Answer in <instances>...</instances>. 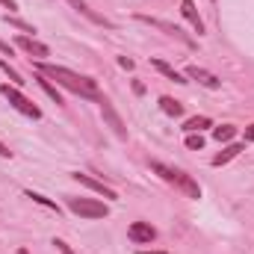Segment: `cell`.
<instances>
[{"label":"cell","mask_w":254,"mask_h":254,"mask_svg":"<svg viewBox=\"0 0 254 254\" xmlns=\"http://www.w3.org/2000/svg\"><path fill=\"white\" fill-rule=\"evenodd\" d=\"M0 51H3V54H9V57H12V48H9V45H6V42H0Z\"/></svg>","instance_id":"83f0119b"},{"label":"cell","mask_w":254,"mask_h":254,"mask_svg":"<svg viewBox=\"0 0 254 254\" xmlns=\"http://www.w3.org/2000/svg\"><path fill=\"white\" fill-rule=\"evenodd\" d=\"M71 178H74L77 184H83V187H89L92 192H98V195H104V198H110V201H116V198H119V195H116V190H110V187H104L101 181H95V178H89V175H80V172H77V175H71Z\"/></svg>","instance_id":"9c48e42d"},{"label":"cell","mask_w":254,"mask_h":254,"mask_svg":"<svg viewBox=\"0 0 254 254\" xmlns=\"http://www.w3.org/2000/svg\"><path fill=\"white\" fill-rule=\"evenodd\" d=\"M0 157H12V151H9V148H6L3 142H0Z\"/></svg>","instance_id":"4316f807"},{"label":"cell","mask_w":254,"mask_h":254,"mask_svg":"<svg viewBox=\"0 0 254 254\" xmlns=\"http://www.w3.org/2000/svg\"><path fill=\"white\" fill-rule=\"evenodd\" d=\"M234 136H237V127L234 125H222V127L213 130V139H216V142H231Z\"/></svg>","instance_id":"ac0fdd59"},{"label":"cell","mask_w":254,"mask_h":254,"mask_svg":"<svg viewBox=\"0 0 254 254\" xmlns=\"http://www.w3.org/2000/svg\"><path fill=\"white\" fill-rule=\"evenodd\" d=\"M210 125H213V122H210L207 116H195V119H190V122L184 125V130H187V133H201L204 127H210Z\"/></svg>","instance_id":"e0dca14e"},{"label":"cell","mask_w":254,"mask_h":254,"mask_svg":"<svg viewBox=\"0 0 254 254\" xmlns=\"http://www.w3.org/2000/svg\"><path fill=\"white\" fill-rule=\"evenodd\" d=\"M187 148L201 151V148H204V136H201V133H190V136H187Z\"/></svg>","instance_id":"44dd1931"},{"label":"cell","mask_w":254,"mask_h":254,"mask_svg":"<svg viewBox=\"0 0 254 254\" xmlns=\"http://www.w3.org/2000/svg\"><path fill=\"white\" fill-rule=\"evenodd\" d=\"M0 92H3V98H6V101H9V104L18 110V113H24L27 119H42V110H39V107L30 101V98H24V95H21L15 86H9V83H6Z\"/></svg>","instance_id":"277c9868"},{"label":"cell","mask_w":254,"mask_h":254,"mask_svg":"<svg viewBox=\"0 0 254 254\" xmlns=\"http://www.w3.org/2000/svg\"><path fill=\"white\" fill-rule=\"evenodd\" d=\"M27 198H33L36 204H42V207H48V210H57V213H60L57 201H51V198H45V195H39V192H27Z\"/></svg>","instance_id":"d6986e66"},{"label":"cell","mask_w":254,"mask_h":254,"mask_svg":"<svg viewBox=\"0 0 254 254\" xmlns=\"http://www.w3.org/2000/svg\"><path fill=\"white\" fill-rule=\"evenodd\" d=\"M101 113H104V119L110 122V127L116 130V136H127V130H125V122H122V119L116 116V110L110 107V101H104V104H101Z\"/></svg>","instance_id":"7c38bea8"},{"label":"cell","mask_w":254,"mask_h":254,"mask_svg":"<svg viewBox=\"0 0 254 254\" xmlns=\"http://www.w3.org/2000/svg\"><path fill=\"white\" fill-rule=\"evenodd\" d=\"M181 12H184V18L192 24V30L201 36V33H204V21H201V15H198L195 3H192V0H181Z\"/></svg>","instance_id":"8fae6325"},{"label":"cell","mask_w":254,"mask_h":254,"mask_svg":"<svg viewBox=\"0 0 254 254\" xmlns=\"http://www.w3.org/2000/svg\"><path fill=\"white\" fill-rule=\"evenodd\" d=\"M54 246H57V249H60V254H74L71 252V249H68V246H65L63 240H57V243H54Z\"/></svg>","instance_id":"603a6c76"},{"label":"cell","mask_w":254,"mask_h":254,"mask_svg":"<svg viewBox=\"0 0 254 254\" xmlns=\"http://www.w3.org/2000/svg\"><path fill=\"white\" fill-rule=\"evenodd\" d=\"M151 172H154V175H160L166 184L178 187V190L184 192L187 198H201V187L192 181V175H187V172L172 169V166H166V163H151Z\"/></svg>","instance_id":"7a4b0ae2"},{"label":"cell","mask_w":254,"mask_h":254,"mask_svg":"<svg viewBox=\"0 0 254 254\" xmlns=\"http://www.w3.org/2000/svg\"><path fill=\"white\" fill-rule=\"evenodd\" d=\"M136 21H142V24H151V27H157V30H163L166 36H175L178 42H184L187 48H195V42H192L190 36L178 27V24H169V21H163V18H151V15H136Z\"/></svg>","instance_id":"5b68a950"},{"label":"cell","mask_w":254,"mask_h":254,"mask_svg":"<svg viewBox=\"0 0 254 254\" xmlns=\"http://www.w3.org/2000/svg\"><path fill=\"white\" fill-rule=\"evenodd\" d=\"M68 210L83 219H107L110 216V207L95 198H68Z\"/></svg>","instance_id":"3957f363"},{"label":"cell","mask_w":254,"mask_h":254,"mask_svg":"<svg viewBox=\"0 0 254 254\" xmlns=\"http://www.w3.org/2000/svg\"><path fill=\"white\" fill-rule=\"evenodd\" d=\"M33 80H36V83H39V86L51 95V101H54V104H63V92H60L57 86H51V80H48L45 74H39V71H36V77H33Z\"/></svg>","instance_id":"5bb4252c"},{"label":"cell","mask_w":254,"mask_h":254,"mask_svg":"<svg viewBox=\"0 0 254 254\" xmlns=\"http://www.w3.org/2000/svg\"><path fill=\"white\" fill-rule=\"evenodd\" d=\"M151 65H154V68H157V71H160L163 77H169V80H175V83H181V86H184V83H190V80H187L184 74H178V71H175L172 65L163 63V60H151Z\"/></svg>","instance_id":"4fadbf2b"},{"label":"cell","mask_w":254,"mask_h":254,"mask_svg":"<svg viewBox=\"0 0 254 254\" xmlns=\"http://www.w3.org/2000/svg\"><path fill=\"white\" fill-rule=\"evenodd\" d=\"M243 148H246V145H228V148H225L222 154H216V157H213V166L219 169V166H225V163H231V160H234V157H237V154H240Z\"/></svg>","instance_id":"2e32d148"},{"label":"cell","mask_w":254,"mask_h":254,"mask_svg":"<svg viewBox=\"0 0 254 254\" xmlns=\"http://www.w3.org/2000/svg\"><path fill=\"white\" fill-rule=\"evenodd\" d=\"M187 77L198 80V83L207 86V89H219V86H222V80H219L216 74H210V71H204V68H198V65H190V68H187Z\"/></svg>","instance_id":"30bf717a"},{"label":"cell","mask_w":254,"mask_h":254,"mask_svg":"<svg viewBox=\"0 0 254 254\" xmlns=\"http://www.w3.org/2000/svg\"><path fill=\"white\" fill-rule=\"evenodd\" d=\"M246 142H254V125L246 127Z\"/></svg>","instance_id":"484cf974"},{"label":"cell","mask_w":254,"mask_h":254,"mask_svg":"<svg viewBox=\"0 0 254 254\" xmlns=\"http://www.w3.org/2000/svg\"><path fill=\"white\" fill-rule=\"evenodd\" d=\"M0 6H6L9 12H15V9H18V3H15V0H0Z\"/></svg>","instance_id":"cb8c5ba5"},{"label":"cell","mask_w":254,"mask_h":254,"mask_svg":"<svg viewBox=\"0 0 254 254\" xmlns=\"http://www.w3.org/2000/svg\"><path fill=\"white\" fill-rule=\"evenodd\" d=\"M160 110H163L166 116H172V119H181V116H184V104L175 101V98H160Z\"/></svg>","instance_id":"9a60e30c"},{"label":"cell","mask_w":254,"mask_h":254,"mask_svg":"<svg viewBox=\"0 0 254 254\" xmlns=\"http://www.w3.org/2000/svg\"><path fill=\"white\" fill-rule=\"evenodd\" d=\"M0 68H3L6 74H9V80H12L15 86H24V83H27V80H21V74H18L15 68H9V63H6V60H0Z\"/></svg>","instance_id":"ffe728a7"},{"label":"cell","mask_w":254,"mask_h":254,"mask_svg":"<svg viewBox=\"0 0 254 254\" xmlns=\"http://www.w3.org/2000/svg\"><path fill=\"white\" fill-rule=\"evenodd\" d=\"M15 45H18L21 51H27L30 57H36V60H45V57L51 54V51H48V45H42V42H36V39H30V36H24V33L15 39Z\"/></svg>","instance_id":"8992f818"},{"label":"cell","mask_w":254,"mask_h":254,"mask_svg":"<svg viewBox=\"0 0 254 254\" xmlns=\"http://www.w3.org/2000/svg\"><path fill=\"white\" fill-rule=\"evenodd\" d=\"M119 65H122V68H127V71H130V68H133V60H127V57H119Z\"/></svg>","instance_id":"d4e9b609"},{"label":"cell","mask_w":254,"mask_h":254,"mask_svg":"<svg viewBox=\"0 0 254 254\" xmlns=\"http://www.w3.org/2000/svg\"><path fill=\"white\" fill-rule=\"evenodd\" d=\"M3 21H6V24H12V27H18V30H24V33H36L30 24H24V21H18V18H9V15H6Z\"/></svg>","instance_id":"7402d4cb"},{"label":"cell","mask_w":254,"mask_h":254,"mask_svg":"<svg viewBox=\"0 0 254 254\" xmlns=\"http://www.w3.org/2000/svg\"><path fill=\"white\" fill-rule=\"evenodd\" d=\"M127 237H130L133 243H151V240L157 237V231H154L151 222H133V225L127 228Z\"/></svg>","instance_id":"52a82bcc"},{"label":"cell","mask_w":254,"mask_h":254,"mask_svg":"<svg viewBox=\"0 0 254 254\" xmlns=\"http://www.w3.org/2000/svg\"><path fill=\"white\" fill-rule=\"evenodd\" d=\"M68 3H71V6H74V9H77L80 15H86V18H89L92 24H98V27H110V30L116 27V24H113L110 18H104V15H98L95 9H89V3H86V0H68Z\"/></svg>","instance_id":"ba28073f"},{"label":"cell","mask_w":254,"mask_h":254,"mask_svg":"<svg viewBox=\"0 0 254 254\" xmlns=\"http://www.w3.org/2000/svg\"><path fill=\"white\" fill-rule=\"evenodd\" d=\"M18 254H27V249H21V252H18Z\"/></svg>","instance_id":"f546056e"},{"label":"cell","mask_w":254,"mask_h":254,"mask_svg":"<svg viewBox=\"0 0 254 254\" xmlns=\"http://www.w3.org/2000/svg\"><path fill=\"white\" fill-rule=\"evenodd\" d=\"M139 254H166V252H139Z\"/></svg>","instance_id":"f1b7e54d"},{"label":"cell","mask_w":254,"mask_h":254,"mask_svg":"<svg viewBox=\"0 0 254 254\" xmlns=\"http://www.w3.org/2000/svg\"><path fill=\"white\" fill-rule=\"evenodd\" d=\"M36 71L39 74H45V77H51V80H57L63 89L68 92H74V95H80V98H89V101H98V104H104L107 98L101 95V89H98V83L92 80V77H83V74H77V71H71V68H63V65H51V63H36Z\"/></svg>","instance_id":"6da1fadb"}]
</instances>
